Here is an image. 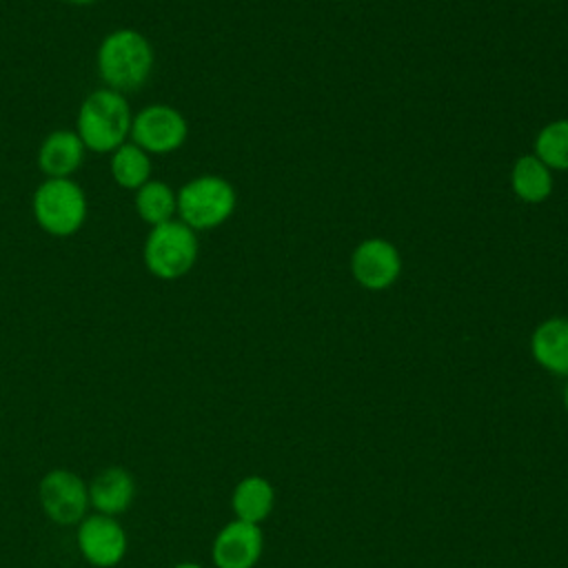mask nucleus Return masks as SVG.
Listing matches in <instances>:
<instances>
[{"instance_id":"20e7f679","label":"nucleus","mask_w":568,"mask_h":568,"mask_svg":"<svg viewBox=\"0 0 568 568\" xmlns=\"http://www.w3.org/2000/svg\"><path fill=\"white\" fill-rule=\"evenodd\" d=\"M197 251V233L175 217L149 229L142 244V262L153 277L173 282L195 266Z\"/></svg>"},{"instance_id":"f3484780","label":"nucleus","mask_w":568,"mask_h":568,"mask_svg":"<svg viewBox=\"0 0 568 568\" xmlns=\"http://www.w3.org/2000/svg\"><path fill=\"white\" fill-rule=\"evenodd\" d=\"M510 184L519 200L537 204L552 193V173L535 153L521 155L513 164Z\"/></svg>"},{"instance_id":"4468645a","label":"nucleus","mask_w":568,"mask_h":568,"mask_svg":"<svg viewBox=\"0 0 568 568\" xmlns=\"http://www.w3.org/2000/svg\"><path fill=\"white\" fill-rule=\"evenodd\" d=\"M275 506V490L268 479L260 475H248L237 481L231 495V508L235 513V519L248 521V524H262Z\"/></svg>"},{"instance_id":"0eeeda50","label":"nucleus","mask_w":568,"mask_h":568,"mask_svg":"<svg viewBox=\"0 0 568 568\" xmlns=\"http://www.w3.org/2000/svg\"><path fill=\"white\" fill-rule=\"evenodd\" d=\"M38 497L44 515L60 524H80L89 510V486L84 479L67 468L49 470L38 486Z\"/></svg>"},{"instance_id":"423d86ee","label":"nucleus","mask_w":568,"mask_h":568,"mask_svg":"<svg viewBox=\"0 0 568 568\" xmlns=\"http://www.w3.org/2000/svg\"><path fill=\"white\" fill-rule=\"evenodd\" d=\"M189 138L184 113L171 104H146L133 113L129 140L149 155H169L182 149Z\"/></svg>"},{"instance_id":"f03ea898","label":"nucleus","mask_w":568,"mask_h":568,"mask_svg":"<svg viewBox=\"0 0 568 568\" xmlns=\"http://www.w3.org/2000/svg\"><path fill=\"white\" fill-rule=\"evenodd\" d=\"M131 120L133 111L126 95L100 87L82 100L75 115V133L87 151L104 155L129 140Z\"/></svg>"},{"instance_id":"ddd939ff","label":"nucleus","mask_w":568,"mask_h":568,"mask_svg":"<svg viewBox=\"0 0 568 568\" xmlns=\"http://www.w3.org/2000/svg\"><path fill=\"white\" fill-rule=\"evenodd\" d=\"M530 353L548 373L568 377V317L544 320L532 331Z\"/></svg>"},{"instance_id":"dca6fc26","label":"nucleus","mask_w":568,"mask_h":568,"mask_svg":"<svg viewBox=\"0 0 568 568\" xmlns=\"http://www.w3.org/2000/svg\"><path fill=\"white\" fill-rule=\"evenodd\" d=\"M109 171L120 189L138 191L151 180V155L126 140L109 153Z\"/></svg>"},{"instance_id":"a211bd4d","label":"nucleus","mask_w":568,"mask_h":568,"mask_svg":"<svg viewBox=\"0 0 568 568\" xmlns=\"http://www.w3.org/2000/svg\"><path fill=\"white\" fill-rule=\"evenodd\" d=\"M535 155L557 171H568V120L548 122L535 138Z\"/></svg>"},{"instance_id":"1a4fd4ad","label":"nucleus","mask_w":568,"mask_h":568,"mask_svg":"<svg viewBox=\"0 0 568 568\" xmlns=\"http://www.w3.org/2000/svg\"><path fill=\"white\" fill-rule=\"evenodd\" d=\"M351 271L357 284L368 291H382L397 282L402 273V257L393 242L371 237L357 244L351 255Z\"/></svg>"},{"instance_id":"7ed1b4c3","label":"nucleus","mask_w":568,"mask_h":568,"mask_svg":"<svg viewBox=\"0 0 568 568\" xmlns=\"http://www.w3.org/2000/svg\"><path fill=\"white\" fill-rule=\"evenodd\" d=\"M31 211L47 235L71 237L87 222L89 200L73 178H44L33 191Z\"/></svg>"},{"instance_id":"2eb2a0df","label":"nucleus","mask_w":568,"mask_h":568,"mask_svg":"<svg viewBox=\"0 0 568 568\" xmlns=\"http://www.w3.org/2000/svg\"><path fill=\"white\" fill-rule=\"evenodd\" d=\"M133 209L149 229L171 222L178 217V191L164 180H149L133 191Z\"/></svg>"},{"instance_id":"6ab92c4d","label":"nucleus","mask_w":568,"mask_h":568,"mask_svg":"<svg viewBox=\"0 0 568 568\" xmlns=\"http://www.w3.org/2000/svg\"><path fill=\"white\" fill-rule=\"evenodd\" d=\"M173 568H204V566H200V564H195V561H180V564H175Z\"/></svg>"},{"instance_id":"6e6552de","label":"nucleus","mask_w":568,"mask_h":568,"mask_svg":"<svg viewBox=\"0 0 568 568\" xmlns=\"http://www.w3.org/2000/svg\"><path fill=\"white\" fill-rule=\"evenodd\" d=\"M78 550L95 568H113L124 559L126 532L115 517L87 515L78 524Z\"/></svg>"},{"instance_id":"9d476101","label":"nucleus","mask_w":568,"mask_h":568,"mask_svg":"<svg viewBox=\"0 0 568 568\" xmlns=\"http://www.w3.org/2000/svg\"><path fill=\"white\" fill-rule=\"evenodd\" d=\"M262 548L260 526L233 519L215 535L211 557L215 568H253L262 557Z\"/></svg>"},{"instance_id":"412c9836","label":"nucleus","mask_w":568,"mask_h":568,"mask_svg":"<svg viewBox=\"0 0 568 568\" xmlns=\"http://www.w3.org/2000/svg\"><path fill=\"white\" fill-rule=\"evenodd\" d=\"M564 406H566V410H568V384H566V388H564Z\"/></svg>"},{"instance_id":"aec40b11","label":"nucleus","mask_w":568,"mask_h":568,"mask_svg":"<svg viewBox=\"0 0 568 568\" xmlns=\"http://www.w3.org/2000/svg\"><path fill=\"white\" fill-rule=\"evenodd\" d=\"M64 2H69V4H78V7H84V4H93V2H98V0H64Z\"/></svg>"},{"instance_id":"f8f14e48","label":"nucleus","mask_w":568,"mask_h":568,"mask_svg":"<svg viewBox=\"0 0 568 568\" xmlns=\"http://www.w3.org/2000/svg\"><path fill=\"white\" fill-rule=\"evenodd\" d=\"M135 497V481L129 470L109 466L100 470L89 484V504L100 513L115 517L124 513Z\"/></svg>"},{"instance_id":"39448f33","label":"nucleus","mask_w":568,"mask_h":568,"mask_svg":"<svg viewBox=\"0 0 568 568\" xmlns=\"http://www.w3.org/2000/svg\"><path fill=\"white\" fill-rule=\"evenodd\" d=\"M237 195L220 175H197L178 191V220L189 229L211 231L222 226L235 211Z\"/></svg>"},{"instance_id":"9b49d317","label":"nucleus","mask_w":568,"mask_h":568,"mask_svg":"<svg viewBox=\"0 0 568 568\" xmlns=\"http://www.w3.org/2000/svg\"><path fill=\"white\" fill-rule=\"evenodd\" d=\"M87 153L75 129H55L40 142L36 162L44 178H73L84 164Z\"/></svg>"},{"instance_id":"f257e3e1","label":"nucleus","mask_w":568,"mask_h":568,"mask_svg":"<svg viewBox=\"0 0 568 568\" xmlns=\"http://www.w3.org/2000/svg\"><path fill=\"white\" fill-rule=\"evenodd\" d=\"M155 64L151 40L131 27L109 31L95 51V69L106 89L131 93L142 89Z\"/></svg>"}]
</instances>
